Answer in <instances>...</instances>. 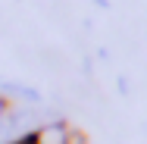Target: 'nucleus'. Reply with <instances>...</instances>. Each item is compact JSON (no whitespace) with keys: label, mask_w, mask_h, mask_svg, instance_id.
Listing matches in <instances>:
<instances>
[{"label":"nucleus","mask_w":147,"mask_h":144,"mask_svg":"<svg viewBox=\"0 0 147 144\" xmlns=\"http://www.w3.org/2000/svg\"><path fill=\"white\" fill-rule=\"evenodd\" d=\"M13 144H34V141H31V135H22L19 141H13Z\"/></svg>","instance_id":"obj_2"},{"label":"nucleus","mask_w":147,"mask_h":144,"mask_svg":"<svg viewBox=\"0 0 147 144\" xmlns=\"http://www.w3.org/2000/svg\"><path fill=\"white\" fill-rule=\"evenodd\" d=\"M31 141L34 144H72V132L63 122H47L38 132H31Z\"/></svg>","instance_id":"obj_1"}]
</instances>
